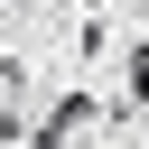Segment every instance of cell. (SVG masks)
Here are the masks:
<instances>
[{
    "label": "cell",
    "mask_w": 149,
    "mask_h": 149,
    "mask_svg": "<svg viewBox=\"0 0 149 149\" xmlns=\"http://www.w3.org/2000/svg\"><path fill=\"white\" fill-rule=\"evenodd\" d=\"M93 121H102V102H93V93H65V102L37 121V149H84V140H93Z\"/></svg>",
    "instance_id": "obj_1"
},
{
    "label": "cell",
    "mask_w": 149,
    "mask_h": 149,
    "mask_svg": "<svg viewBox=\"0 0 149 149\" xmlns=\"http://www.w3.org/2000/svg\"><path fill=\"white\" fill-rule=\"evenodd\" d=\"M28 121V65H0V130Z\"/></svg>",
    "instance_id": "obj_2"
},
{
    "label": "cell",
    "mask_w": 149,
    "mask_h": 149,
    "mask_svg": "<svg viewBox=\"0 0 149 149\" xmlns=\"http://www.w3.org/2000/svg\"><path fill=\"white\" fill-rule=\"evenodd\" d=\"M130 102H149V47H130Z\"/></svg>",
    "instance_id": "obj_3"
}]
</instances>
